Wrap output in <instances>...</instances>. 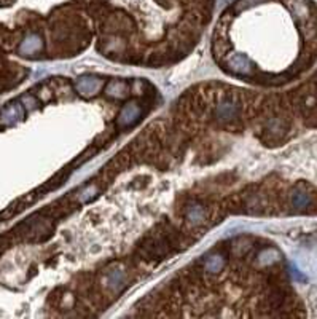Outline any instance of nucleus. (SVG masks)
<instances>
[{
    "label": "nucleus",
    "mask_w": 317,
    "mask_h": 319,
    "mask_svg": "<svg viewBox=\"0 0 317 319\" xmlns=\"http://www.w3.org/2000/svg\"><path fill=\"white\" fill-rule=\"evenodd\" d=\"M237 0L217 24L214 56L227 74L252 83H274L300 59L296 20L309 15L303 0Z\"/></svg>",
    "instance_id": "1"
}]
</instances>
